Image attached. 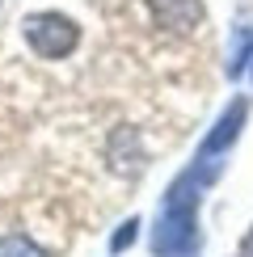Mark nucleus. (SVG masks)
I'll use <instances>...</instances> for the list:
<instances>
[{
	"instance_id": "obj_4",
	"label": "nucleus",
	"mask_w": 253,
	"mask_h": 257,
	"mask_svg": "<svg viewBox=\"0 0 253 257\" xmlns=\"http://www.w3.org/2000/svg\"><path fill=\"white\" fill-rule=\"evenodd\" d=\"M0 257H47L30 236H5L0 240Z\"/></svg>"
},
{
	"instance_id": "obj_2",
	"label": "nucleus",
	"mask_w": 253,
	"mask_h": 257,
	"mask_svg": "<svg viewBox=\"0 0 253 257\" xmlns=\"http://www.w3.org/2000/svg\"><path fill=\"white\" fill-rule=\"evenodd\" d=\"M245 118H249V105H245V97H236V101H232L224 114H219V122L207 131L203 148H198V160H211V156L228 152V148L240 139V126H245Z\"/></svg>"
},
{
	"instance_id": "obj_5",
	"label": "nucleus",
	"mask_w": 253,
	"mask_h": 257,
	"mask_svg": "<svg viewBox=\"0 0 253 257\" xmlns=\"http://www.w3.org/2000/svg\"><path fill=\"white\" fill-rule=\"evenodd\" d=\"M249 55H253V30H245V34H240V47H236V55H232V63H228V76H240Z\"/></svg>"
},
{
	"instance_id": "obj_7",
	"label": "nucleus",
	"mask_w": 253,
	"mask_h": 257,
	"mask_svg": "<svg viewBox=\"0 0 253 257\" xmlns=\"http://www.w3.org/2000/svg\"><path fill=\"white\" fill-rule=\"evenodd\" d=\"M245 257H253V232L245 236Z\"/></svg>"
},
{
	"instance_id": "obj_3",
	"label": "nucleus",
	"mask_w": 253,
	"mask_h": 257,
	"mask_svg": "<svg viewBox=\"0 0 253 257\" xmlns=\"http://www.w3.org/2000/svg\"><path fill=\"white\" fill-rule=\"evenodd\" d=\"M156 26L177 30V34H190V30L203 21V0H148Z\"/></svg>"
},
{
	"instance_id": "obj_1",
	"label": "nucleus",
	"mask_w": 253,
	"mask_h": 257,
	"mask_svg": "<svg viewBox=\"0 0 253 257\" xmlns=\"http://www.w3.org/2000/svg\"><path fill=\"white\" fill-rule=\"evenodd\" d=\"M21 34H26L30 51L42 59H68L80 42V26L68 13H30L21 21Z\"/></svg>"
},
{
	"instance_id": "obj_6",
	"label": "nucleus",
	"mask_w": 253,
	"mask_h": 257,
	"mask_svg": "<svg viewBox=\"0 0 253 257\" xmlns=\"http://www.w3.org/2000/svg\"><path fill=\"white\" fill-rule=\"evenodd\" d=\"M135 232H140V219H126V223H122V232L110 240V249H114V253H118V249H126V244L135 240Z\"/></svg>"
}]
</instances>
